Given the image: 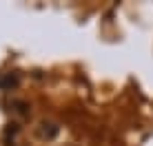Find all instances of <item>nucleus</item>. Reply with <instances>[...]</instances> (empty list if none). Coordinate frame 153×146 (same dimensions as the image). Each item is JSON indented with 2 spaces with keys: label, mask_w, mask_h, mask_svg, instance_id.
Instances as JSON below:
<instances>
[{
  "label": "nucleus",
  "mask_w": 153,
  "mask_h": 146,
  "mask_svg": "<svg viewBox=\"0 0 153 146\" xmlns=\"http://www.w3.org/2000/svg\"><path fill=\"white\" fill-rule=\"evenodd\" d=\"M16 84H18V77L11 75V73H7V80H2V77H0V88H4V91H9V88L16 86Z\"/></svg>",
  "instance_id": "1"
}]
</instances>
